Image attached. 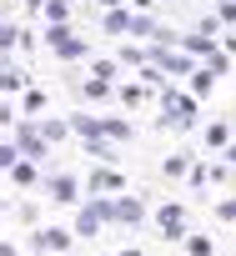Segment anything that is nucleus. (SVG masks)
<instances>
[{"label":"nucleus","mask_w":236,"mask_h":256,"mask_svg":"<svg viewBox=\"0 0 236 256\" xmlns=\"http://www.w3.org/2000/svg\"><path fill=\"white\" fill-rule=\"evenodd\" d=\"M126 256H136V251H126Z\"/></svg>","instance_id":"1"}]
</instances>
